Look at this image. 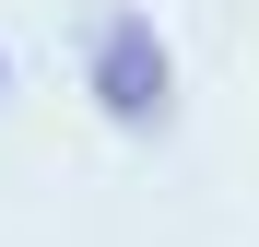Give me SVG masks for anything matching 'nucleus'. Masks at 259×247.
<instances>
[{"mask_svg":"<svg viewBox=\"0 0 259 247\" xmlns=\"http://www.w3.org/2000/svg\"><path fill=\"white\" fill-rule=\"evenodd\" d=\"M82 71H95L106 130H165V118H177V59H165V24L153 12H106L95 47H82Z\"/></svg>","mask_w":259,"mask_h":247,"instance_id":"obj_1","label":"nucleus"},{"mask_svg":"<svg viewBox=\"0 0 259 247\" xmlns=\"http://www.w3.org/2000/svg\"><path fill=\"white\" fill-rule=\"evenodd\" d=\"M0 71H12V59H0Z\"/></svg>","mask_w":259,"mask_h":247,"instance_id":"obj_2","label":"nucleus"}]
</instances>
